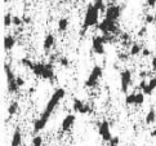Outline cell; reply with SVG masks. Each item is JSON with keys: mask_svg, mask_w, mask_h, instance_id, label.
I'll list each match as a JSON object with an SVG mask.
<instances>
[{"mask_svg": "<svg viewBox=\"0 0 156 146\" xmlns=\"http://www.w3.org/2000/svg\"><path fill=\"white\" fill-rule=\"evenodd\" d=\"M146 34H147V27H144V26H143L142 29L138 31V34H137V35H138L139 38H143L144 35H146Z\"/></svg>", "mask_w": 156, "mask_h": 146, "instance_id": "obj_31", "label": "cell"}, {"mask_svg": "<svg viewBox=\"0 0 156 146\" xmlns=\"http://www.w3.org/2000/svg\"><path fill=\"white\" fill-rule=\"evenodd\" d=\"M111 2H118V0H111Z\"/></svg>", "mask_w": 156, "mask_h": 146, "instance_id": "obj_43", "label": "cell"}, {"mask_svg": "<svg viewBox=\"0 0 156 146\" xmlns=\"http://www.w3.org/2000/svg\"><path fill=\"white\" fill-rule=\"evenodd\" d=\"M150 136H151L152 138H156V130H154V131L151 132V134H150Z\"/></svg>", "mask_w": 156, "mask_h": 146, "instance_id": "obj_39", "label": "cell"}, {"mask_svg": "<svg viewBox=\"0 0 156 146\" xmlns=\"http://www.w3.org/2000/svg\"><path fill=\"white\" fill-rule=\"evenodd\" d=\"M9 2V0H4V3H8Z\"/></svg>", "mask_w": 156, "mask_h": 146, "instance_id": "obj_41", "label": "cell"}, {"mask_svg": "<svg viewBox=\"0 0 156 146\" xmlns=\"http://www.w3.org/2000/svg\"><path fill=\"white\" fill-rule=\"evenodd\" d=\"M110 146H116V145H110Z\"/></svg>", "mask_w": 156, "mask_h": 146, "instance_id": "obj_44", "label": "cell"}, {"mask_svg": "<svg viewBox=\"0 0 156 146\" xmlns=\"http://www.w3.org/2000/svg\"><path fill=\"white\" fill-rule=\"evenodd\" d=\"M17 86H18L20 88L25 86V80H23V79H22V78H21V76H18V78H17Z\"/></svg>", "mask_w": 156, "mask_h": 146, "instance_id": "obj_33", "label": "cell"}, {"mask_svg": "<svg viewBox=\"0 0 156 146\" xmlns=\"http://www.w3.org/2000/svg\"><path fill=\"white\" fill-rule=\"evenodd\" d=\"M155 89H156V78H151V79L148 80L147 86L142 89V93L143 94H147V96H151Z\"/></svg>", "mask_w": 156, "mask_h": 146, "instance_id": "obj_13", "label": "cell"}, {"mask_svg": "<svg viewBox=\"0 0 156 146\" xmlns=\"http://www.w3.org/2000/svg\"><path fill=\"white\" fill-rule=\"evenodd\" d=\"M59 64H61V66L67 67L70 65V61H69V58H66V57H61L59 58Z\"/></svg>", "mask_w": 156, "mask_h": 146, "instance_id": "obj_29", "label": "cell"}, {"mask_svg": "<svg viewBox=\"0 0 156 146\" xmlns=\"http://www.w3.org/2000/svg\"><path fill=\"white\" fill-rule=\"evenodd\" d=\"M150 54H151V50H150L148 48H144L142 50V56H143V57H147V56H150Z\"/></svg>", "mask_w": 156, "mask_h": 146, "instance_id": "obj_34", "label": "cell"}, {"mask_svg": "<svg viewBox=\"0 0 156 146\" xmlns=\"http://www.w3.org/2000/svg\"><path fill=\"white\" fill-rule=\"evenodd\" d=\"M54 43H55V38L54 35H52V34H48V35L44 38V43H43V48L45 50H49L52 49L54 47Z\"/></svg>", "mask_w": 156, "mask_h": 146, "instance_id": "obj_14", "label": "cell"}, {"mask_svg": "<svg viewBox=\"0 0 156 146\" xmlns=\"http://www.w3.org/2000/svg\"><path fill=\"white\" fill-rule=\"evenodd\" d=\"M92 4L99 10V12H106V9H107L105 5V0H93Z\"/></svg>", "mask_w": 156, "mask_h": 146, "instance_id": "obj_20", "label": "cell"}, {"mask_svg": "<svg viewBox=\"0 0 156 146\" xmlns=\"http://www.w3.org/2000/svg\"><path fill=\"white\" fill-rule=\"evenodd\" d=\"M4 71H5V76H7V87H8V92L9 93H16L20 89L17 86V78L14 76L12 69L8 64L4 65Z\"/></svg>", "mask_w": 156, "mask_h": 146, "instance_id": "obj_4", "label": "cell"}, {"mask_svg": "<svg viewBox=\"0 0 156 146\" xmlns=\"http://www.w3.org/2000/svg\"><path fill=\"white\" fill-rule=\"evenodd\" d=\"M69 24H70V21L69 18H66V17H62L59 21H58V30L59 31H66L69 29Z\"/></svg>", "mask_w": 156, "mask_h": 146, "instance_id": "obj_17", "label": "cell"}, {"mask_svg": "<svg viewBox=\"0 0 156 146\" xmlns=\"http://www.w3.org/2000/svg\"><path fill=\"white\" fill-rule=\"evenodd\" d=\"M74 124H75V115L74 114H69V115H66L65 119L62 120L61 128H62L63 132H69Z\"/></svg>", "mask_w": 156, "mask_h": 146, "instance_id": "obj_12", "label": "cell"}, {"mask_svg": "<svg viewBox=\"0 0 156 146\" xmlns=\"http://www.w3.org/2000/svg\"><path fill=\"white\" fill-rule=\"evenodd\" d=\"M65 96H66V91L63 88L55 89L54 93L52 94V97L49 98V101H48V104L45 106V110L41 113L40 118H37V119L34 122V131L35 132H40V131H43L44 128H45L52 113L54 111V109L58 106V104L61 102V101L65 98Z\"/></svg>", "mask_w": 156, "mask_h": 146, "instance_id": "obj_1", "label": "cell"}, {"mask_svg": "<svg viewBox=\"0 0 156 146\" xmlns=\"http://www.w3.org/2000/svg\"><path fill=\"white\" fill-rule=\"evenodd\" d=\"M72 109H74L76 113L79 114H89L90 113V108H89V105L83 102L79 98H74V102H72Z\"/></svg>", "mask_w": 156, "mask_h": 146, "instance_id": "obj_10", "label": "cell"}, {"mask_svg": "<svg viewBox=\"0 0 156 146\" xmlns=\"http://www.w3.org/2000/svg\"><path fill=\"white\" fill-rule=\"evenodd\" d=\"M22 144V134H21V130L17 128L13 132V137H12V142H10V146H21Z\"/></svg>", "mask_w": 156, "mask_h": 146, "instance_id": "obj_16", "label": "cell"}, {"mask_svg": "<svg viewBox=\"0 0 156 146\" xmlns=\"http://www.w3.org/2000/svg\"><path fill=\"white\" fill-rule=\"evenodd\" d=\"M105 40L103 36H94L92 40V48L96 54H103L105 53Z\"/></svg>", "mask_w": 156, "mask_h": 146, "instance_id": "obj_11", "label": "cell"}, {"mask_svg": "<svg viewBox=\"0 0 156 146\" xmlns=\"http://www.w3.org/2000/svg\"><path fill=\"white\" fill-rule=\"evenodd\" d=\"M155 122H156V111L151 109L146 115V124H152Z\"/></svg>", "mask_w": 156, "mask_h": 146, "instance_id": "obj_18", "label": "cell"}, {"mask_svg": "<svg viewBox=\"0 0 156 146\" xmlns=\"http://www.w3.org/2000/svg\"><path fill=\"white\" fill-rule=\"evenodd\" d=\"M143 102H144V94L142 92L141 93H136V105L141 106Z\"/></svg>", "mask_w": 156, "mask_h": 146, "instance_id": "obj_27", "label": "cell"}, {"mask_svg": "<svg viewBox=\"0 0 156 146\" xmlns=\"http://www.w3.org/2000/svg\"><path fill=\"white\" fill-rule=\"evenodd\" d=\"M102 72H103L102 67L96 65V66H94L93 69H92L90 74H89V76H88V79L85 80V86H87L88 88H94V87H96L97 84H98L99 79H101Z\"/></svg>", "mask_w": 156, "mask_h": 146, "instance_id": "obj_6", "label": "cell"}, {"mask_svg": "<svg viewBox=\"0 0 156 146\" xmlns=\"http://www.w3.org/2000/svg\"><path fill=\"white\" fill-rule=\"evenodd\" d=\"M14 46H16V38L13 35H7L4 38V48L7 52L12 50Z\"/></svg>", "mask_w": 156, "mask_h": 146, "instance_id": "obj_15", "label": "cell"}, {"mask_svg": "<svg viewBox=\"0 0 156 146\" xmlns=\"http://www.w3.org/2000/svg\"><path fill=\"white\" fill-rule=\"evenodd\" d=\"M144 22H146V24H154V22H155V17L152 14H147L146 17H144Z\"/></svg>", "mask_w": 156, "mask_h": 146, "instance_id": "obj_30", "label": "cell"}, {"mask_svg": "<svg viewBox=\"0 0 156 146\" xmlns=\"http://www.w3.org/2000/svg\"><path fill=\"white\" fill-rule=\"evenodd\" d=\"M134 146H136V145H134Z\"/></svg>", "mask_w": 156, "mask_h": 146, "instance_id": "obj_45", "label": "cell"}, {"mask_svg": "<svg viewBox=\"0 0 156 146\" xmlns=\"http://www.w3.org/2000/svg\"><path fill=\"white\" fill-rule=\"evenodd\" d=\"M63 2H67L69 3V2H72V0H63Z\"/></svg>", "mask_w": 156, "mask_h": 146, "instance_id": "obj_40", "label": "cell"}, {"mask_svg": "<svg viewBox=\"0 0 156 146\" xmlns=\"http://www.w3.org/2000/svg\"><path fill=\"white\" fill-rule=\"evenodd\" d=\"M22 21H23V24H30L31 18H30V17H22Z\"/></svg>", "mask_w": 156, "mask_h": 146, "instance_id": "obj_38", "label": "cell"}, {"mask_svg": "<svg viewBox=\"0 0 156 146\" xmlns=\"http://www.w3.org/2000/svg\"><path fill=\"white\" fill-rule=\"evenodd\" d=\"M120 36H121V43H122V46H128V44L130 43V36H129V34L121 32Z\"/></svg>", "mask_w": 156, "mask_h": 146, "instance_id": "obj_25", "label": "cell"}, {"mask_svg": "<svg viewBox=\"0 0 156 146\" xmlns=\"http://www.w3.org/2000/svg\"><path fill=\"white\" fill-rule=\"evenodd\" d=\"M125 104L126 105H136V93H130L125 97Z\"/></svg>", "mask_w": 156, "mask_h": 146, "instance_id": "obj_24", "label": "cell"}, {"mask_svg": "<svg viewBox=\"0 0 156 146\" xmlns=\"http://www.w3.org/2000/svg\"><path fill=\"white\" fill-rule=\"evenodd\" d=\"M21 25H23V21H22L21 17L13 16V26H21Z\"/></svg>", "mask_w": 156, "mask_h": 146, "instance_id": "obj_28", "label": "cell"}, {"mask_svg": "<svg viewBox=\"0 0 156 146\" xmlns=\"http://www.w3.org/2000/svg\"><path fill=\"white\" fill-rule=\"evenodd\" d=\"M98 133L101 138L105 142H111L112 140V134H111V130H110V123L107 120H103L98 124Z\"/></svg>", "mask_w": 156, "mask_h": 146, "instance_id": "obj_7", "label": "cell"}, {"mask_svg": "<svg viewBox=\"0 0 156 146\" xmlns=\"http://www.w3.org/2000/svg\"><path fill=\"white\" fill-rule=\"evenodd\" d=\"M151 67H152V70L154 71H156V56L152 58V61H151Z\"/></svg>", "mask_w": 156, "mask_h": 146, "instance_id": "obj_36", "label": "cell"}, {"mask_svg": "<svg viewBox=\"0 0 156 146\" xmlns=\"http://www.w3.org/2000/svg\"><path fill=\"white\" fill-rule=\"evenodd\" d=\"M21 64H22V66H25V67H27V69H30V70H32L34 69V62H32L31 60H29V58H22L21 60Z\"/></svg>", "mask_w": 156, "mask_h": 146, "instance_id": "obj_22", "label": "cell"}, {"mask_svg": "<svg viewBox=\"0 0 156 146\" xmlns=\"http://www.w3.org/2000/svg\"><path fill=\"white\" fill-rule=\"evenodd\" d=\"M146 4L148 5V7H151L154 8L155 5H156V0H146Z\"/></svg>", "mask_w": 156, "mask_h": 146, "instance_id": "obj_35", "label": "cell"}, {"mask_svg": "<svg viewBox=\"0 0 156 146\" xmlns=\"http://www.w3.org/2000/svg\"><path fill=\"white\" fill-rule=\"evenodd\" d=\"M36 76H40L43 79L53 80L54 79V69L52 64H35L34 69L31 70Z\"/></svg>", "mask_w": 156, "mask_h": 146, "instance_id": "obj_3", "label": "cell"}, {"mask_svg": "<svg viewBox=\"0 0 156 146\" xmlns=\"http://www.w3.org/2000/svg\"><path fill=\"white\" fill-rule=\"evenodd\" d=\"M119 142H120V138H119L118 136H115V137H112V140H111L110 145H116V146H118V145H119Z\"/></svg>", "mask_w": 156, "mask_h": 146, "instance_id": "obj_32", "label": "cell"}, {"mask_svg": "<svg viewBox=\"0 0 156 146\" xmlns=\"http://www.w3.org/2000/svg\"><path fill=\"white\" fill-rule=\"evenodd\" d=\"M98 30L102 31L103 34H121L118 24L115 21H111L108 18H105L98 24Z\"/></svg>", "mask_w": 156, "mask_h": 146, "instance_id": "obj_5", "label": "cell"}, {"mask_svg": "<svg viewBox=\"0 0 156 146\" xmlns=\"http://www.w3.org/2000/svg\"><path fill=\"white\" fill-rule=\"evenodd\" d=\"M142 48H141V46H139V44H137V43H134L132 46V48H130V56H133V57H134V56H138L139 53H142Z\"/></svg>", "mask_w": 156, "mask_h": 146, "instance_id": "obj_21", "label": "cell"}, {"mask_svg": "<svg viewBox=\"0 0 156 146\" xmlns=\"http://www.w3.org/2000/svg\"><path fill=\"white\" fill-rule=\"evenodd\" d=\"M105 13H106L105 18H108L111 21L116 22L121 16V7L120 5H110V7H107V9H106Z\"/></svg>", "mask_w": 156, "mask_h": 146, "instance_id": "obj_9", "label": "cell"}, {"mask_svg": "<svg viewBox=\"0 0 156 146\" xmlns=\"http://www.w3.org/2000/svg\"><path fill=\"white\" fill-rule=\"evenodd\" d=\"M99 10L94 7L93 4H89L85 10V17H84V22H83V27H81V32L80 35H84L89 27L93 26H98V20H99Z\"/></svg>", "mask_w": 156, "mask_h": 146, "instance_id": "obj_2", "label": "cell"}, {"mask_svg": "<svg viewBox=\"0 0 156 146\" xmlns=\"http://www.w3.org/2000/svg\"><path fill=\"white\" fill-rule=\"evenodd\" d=\"M147 75H148V71H141L139 72V76H141L142 79H146Z\"/></svg>", "mask_w": 156, "mask_h": 146, "instance_id": "obj_37", "label": "cell"}, {"mask_svg": "<svg viewBox=\"0 0 156 146\" xmlns=\"http://www.w3.org/2000/svg\"><path fill=\"white\" fill-rule=\"evenodd\" d=\"M10 25H13V16L10 13H7L4 16V26L5 27H9Z\"/></svg>", "mask_w": 156, "mask_h": 146, "instance_id": "obj_23", "label": "cell"}, {"mask_svg": "<svg viewBox=\"0 0 156 146\" xmlns=\"http://www.w3.org/2000/svg\"><path fill=\"white\" fill-rule=\"evenodd\" d=\"M154 17H155V24H156V14H155V16H154Z\"/></svg>", "mask_w": 156, "mask_h": 146, "instance_id": "obj_42", "label": "cell"}, {"mask_svg": "<svg viewBox=\"0 0 156 146\" xmlns=\"http://www.w3.org/2000/svg\"><path fill=\"white\" fill-rule=\"evenodd\" d=\"M17 111H18V102L13 101V102H10V105L8 106V114H9V116H13L14 114H17Z\"/></svg>", "mask_w": 156, "mask_h": 146, "instance_id": "obj_19", "label": "cell"}, {"mask_svg": "<svg viewBox=\"0 0 156 146\" xmlns=\"http://www.w3.org/2000/svg\"><path fill=\"white\" fill-rule=\"evenodd\" d=\"M31 146H43V137L41 136H35L32 138Z\"/></svg>", "mask_w": 156, "mask_h": 146, "instance_id": "obj_26", "label": "cell"}, {"mask_svg": "<svg viewBox=\"0 0 156 146\" xmlns=\"http://www.w3.org/2000/svg\"><path fill=\"white\" fill-rule=\"evenodd\" d=\"M132 84V71L130 70H122L120 72V89L122 93H126Z\"/></svg>", "mask_w": 156, "mask_h": 146, "instance_id": "obj_8", "label": "cell"}]
</instances>
